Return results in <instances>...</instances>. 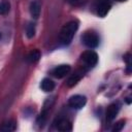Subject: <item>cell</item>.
Wrapping results in <instances>:
<instances>
[{"instance_id":"obj_12","label":"cell","mask_w":132,"mask_h":132,"mask_svg":"<svg viewBox=\"0 0 132 132\" xmlns=\"http://www.w3.org/2000/svg\"><path fill=\"white\" fill-rule=\"evenodd\" d=\"M82 75H84V72H82V71H77V72H75L74 74H72V75L69 77L68 81H67L68 87H73V86H75V85L77 84V81L81 78Z\"/></svg>"},{"instance_id":"obj_8","label":"cell","mask_w":132,"mask_h":132,"mask_svg":"<svg viewBox=\"0 0 132 132\" xmlns=\"http://www.w3.org/2000/svg\"><path fill=\"white\" fill-rule=\"evenodd\" d=\"M119 110H120V105H119V103H111V104L107 107V109H106V120L109 121V122L113 121V120L116 119V117H117Z\"/></svg>"},{"instance_id":"obj_2","label":"cell","mask_w":132,"mask_h":132,"mask_svg":"<svg viewBox=\"0 0 132 132\" xmlns=\"http://www.w3.org/2000/svg\"><path fill=\"white\" fill-rule=\"evenodd\" d=\"M81 40L84 44L90 48H95L99 45V36L94 31H86L81 36Z\"/></svg>"},{"instance_id":"obj_11","label":"cell","mask_w":132,"mask_h":132,"mask_svg":"<svg viewBox=\"0 0 132 132\" xmlns=\"http://www.w3.org/2000/svg\"><path fill=\"white\" fill-rule=\"evenodd\" d=\"M40 88L44 92H52L55 89V82L50 78H43L40 84Z\"/></svg>"},{"instance_id":"obj_10","label":"cell","mask_w":132,"mask_h":132,"mask_svg":"<svg viewBox=\"0 0 132 132\" xmlns=\"http://www.w3.org/2000/svg\"><path fill=\"white\" fill-rule=\"evenodd\" d=\"M15 129H16V124L12 120L5 121L0 126V131H3V132H11V131H14Z\"/></svg>"},{"instance_id":"obj_6","label":"cell","mask_w":132,"mask_h":132,"mask_svg":"<svg viewBox=\"0 0 132 132\" xmlns=\"http://www.w3.org/2000/svg\"><path fill=\"white\" fill-rule=\"evenodd\" d=\"M71 71V67L67 64H62V65H59L57 67H55L53 70H52V74L57 77V78H63L65 77L67 74H69V72Z\"/></svg>"},{"instance_id":"obj_7","label":"cell","mask_w":132,"mask_h":132,"mask_svg":"<svg viewBox=\"0 0 132 132\" xmlns=\"http://www.w3.org/2000/svg\"><path fill=\"white\" fill-rule=\"evenodd\" d=\"M29 11H30V14L32 15V18L38 19V16L40 15V11H41V2H40V0L32 1L30 3V6H29Z\"/></svg>"},{"instance_id":"obj_1","label":"cell","mask_w":132,"mask_h":132,"mask_svg":"<svg viewBox=\"0 0 132 132\" xmlns=\"http://www.w3.org/2000/svg\"><path fill=\"white\" fill-rule=\"evenodd\" d=\"M77 29H78V22L77 21H70L66 25H64L63 28L61 29L60 36H59L61 43L64 45L69 44L71 42L74 34L76 33Z\"/></svg>"},{"instance_id":"obj_4","label":"cell","mask_w":132,"mask_h":132,"mask_svg":"<svg viewBox=\"0 0 132 132\" xmlns=\"http://www.w3.org/2000/svg\"><path fill=\"white\" fill-rule=\"evenodd\" d=\"M87 103V98L82 95H74L71 96L68 100V105L73 109H80Z\"/></svg>"},{"instance_id":"obj_3","label":"cell","mask_w":132,"mask_h":132,"mask_svg":"<svg viewBox=\"0 0 132 132\" xmlns=\"http://www.w3.org/2000/svg\"><path fill=\"white\" fill-rule=\"evenodd\" d=\"M80 59H81V61H82V63L85 64L86 67L92 68L98 62V55L94 51L89 50V51H86V52H84L81 54Z\"/></svg>"},{"instance_id":"obj_15","label":"cell","mask_w":132,"mask_h":132,"mask_svg":"<svg viewBox=\"0 0 132 132\" xmlns=\"http://www.w3.org/2000/svg\"><path fill=\"white\" fill-rule=\"evenodd\" d=\"M26 35L28 38H33L35 35V24L29 23L26 27Z\"/></svg>"},{"instance_id":"obj_17","label":"cell","mask_w":132,"mask_h":132,"mask_svg":"<svg viewBox=\"0 0 132 132\" xmlns=\"http://www.w3.org/2000/svg\"><path fill=\"white\" fill-rule=\"evenodd\" d=\"M70 3H72V4H75V3H77L79 0H68Z\"/></svg>"},{"instance_id":"obj_14","label":"cell","mask_w":132,"mask_h":132,"mask_svg":"<svg viewBox=\"0 0 132 132\" xmlns=\"http://www.w3.org/2000/svg\"><path fill=\"white\" fill-rule=\"evenodd\" d=\"M10 10V3L8 0H1L0 1V14L4 15L7 14Z\"/></svg>"},{"instance_id":"obj_5","label":"cell","mask_w":132,"mask_h":132,"mask_svg":"<svg viewBox=\"0 0 132 132\" xmlns=\"http://www.w3.org/2000/svg\"><path fill=\"white\" fill-rule=\"evenodd\" d=\"M111 7V3L109 0H98L97 1V4H96V11H97V14L101 18L105 16L109 9Z\"/></svg>"},{"instance_id":"obj_9","label":"cell","mask_w":132,"mask_h":132,"mask_svg":"<svg viewBox=\"0 0 132 132\" xmlns=\"http://www.w3.org/2000/svg\"><path fill=\"white\" fill-rule=\"evenodd\" d=\"M56 127H57V129L59 131H63V132H67V131H71L72 130V124L67 119H60L58 121Z\"/></svg>"},{"instance_id":"obj_13","label":"cell","mask_w":132,"mask_h":132,"mask_svg":"<svg viewBox=\"0 0 132 132\" xmlns=\"http://www.w3.org/2000/svg\"><path fill=\"white\" fill-rule=\"evenodd\" d=\"M40 59V52L38 50H33L29 53L28 57H27V60L28 62L30 63H36L38 60Z\"/></svg>"},{"instance_id":"obj_18","label":"cell","mask_w":132,"mask_h":132,"mask_svg":"<svg viewBox=\"0 0 132 132\" xmlns=\"http://www.w3.org/2000/svg\"><path fill=\"white\" fill-rule=\"evenodd\" d=\"M117 1H119V2H124V1H126V0H117Z\"/></svg>"},{"instance_id":"obj_16","label":"cell","mask_w":132,"mask_h":132,"mask_svg":"<svg viewBox=\"0 0 132 132\" xmlns=\"http://www.w3.org/2000/svg\"><path fill=\"white\" fill-rule=\"evenodd\" d=\"M125 126V121H120V122H118L117 124H114V126H113V128H112V131L113 132H119V131H121L122 129H123V127Z\"/></svg>"},{"instance_id":"obj_19","label":"cell","mask_w":132,"mask_h":132,"mask_svg":"<svg viewBox=\"0 0 132 132\" xmlns=\"http://www.w3.org/2000/svg\"><path fill=\"white\" fill-rule=\"evenodd\" d=\"M0 38H1V33H0Z\"/></svg>"}]
</instances>
